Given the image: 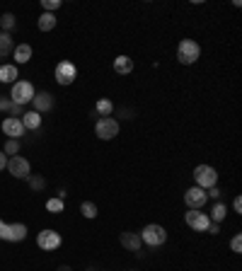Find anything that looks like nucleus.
<instances>
[{"label":"nucleus","mask_w":242,"mask_h":271,"mask_svg":"<svg viewBox=\"0 0 242 271\" xmlns=\"http://www.w3.org/2000/svg\"><path fill=\"white\" fill-rule=\"evenodd\" d=\"M37 244H39L41 249H46V252H54L61 247V235L56 230H41L37 235Z\"/></svg>","instance_id":"9d476101"},{"label":"nucleus","mask_w":242,"mask_h":271,"mask_svg":"<svg viewBox=\"0 0 242 271\" xmlns=\"http://www.w3.org/2000/svg\"><path fill=\"white\" fill-rule=\"evenodd\" d=\"M230 249H232L235 254H240V252H242V237H240V235H235V237L230 240Z\"/></svg>","instance_id":"cd10ccee"},{"label":"nucleus","mask_w":242,"mask_h":271,"mask_svg":"<svg viewBox=\"0 0 242 271\" xmlns=\"http://www.w3.org/2000/svg\"><path fill=\"white\" fill-rule=\"evenodd\" d=\"M20 121H22L25 128H32V131H34V128H39L41 126V114L39 111H27V114H22Z\"/></svg>","instance_id":"dca6fc26"},{"label":"nucleus","mask_w":242,"mask_h":271,"mask_svg":"<svg viewBox=\"0 0 242 271\" xmlns=\"http://www.w3.org/2000/svg\"><path fill=\"white\" fill-rule=\"evenodd\" d=\"M17 150H20V141H8L3 153H5V155H10V158H15V155H17Z\"/></svg>","instance_id":"a878e982"},{"label":"nucleus","mask_w":242,"mask_h":271,"mask_svg":"<svg viewBox=\"0 0 242 271\" xmlns=\"http://www.w3.org/2000/svg\"><path fill=\"white\" fill-rule=\"evenodd\" d=\"M15 78H20L17 75V66H13V63L0 66V82H15Z\"/></svg>","instance_id":"6ab92c4d"},{"label":"nucleus","mask_w":242,"mask_h":271,"mask_svg":"<svg viewBox=\"0 0 242 271\" xmlns=\"http://www.w3.org/2000/svg\"><path fill=\"white\" fill-rule=\"evenodd\" d=\"M0 27H3V32H8V29L15 27V15L13 13H5L3 17H0Z\"/></svg>","instance_id":"b1692460"},{"label":"nucleus","mask_w":242,"mask_h":271,"mask_svg":"<svg viewBox=\"0 0 242 271\" xmlns=\"http://www.w3.org/2000/svg\"><path fill=\"white\" fill-rule=\"evenodd\" d=\"M78 78V68L73 66L70 61H58L56 66V82L58 85H73Z\"/></svg>","instance_id":"0eeeda50"},{"label":"nucleus","mask_w":242,"mask_h":271,"mask_svg":"<svg viewBox=\"0 0 242 271\" xmlns=\"http://www.w3.org/2000/svg\"><path fill=\"white\" fill-rule=\"evenodd\" d=\"M46 211L61 213V211H63V199H49V201H46Z\"/></svg>","instance_id":"393cba45"},{"label":"nucleus","mask_w":242,"mask_h":271,"mask_svg":"<svg viewBox=\"0 0 242 271\" xmlns=\"http://www.w3.org/2000/svg\"><path fill=\"white\" fill-rule=\"evenodd\" d=\"M34 99V87H32V82L27 80H15L13 82V92H10V102L17 104V107H25Z\"/></svg>","instance_id":"f03ea898"},{"label":"nucleus","mask_w":242,"mask_h":271,"mask_svg":"<svg viewBox=\"0 0 242 271\" xmlns=\"http://www.w3.org/2000/svg\"><path fill=\"white\" fill-rule=\"evenodd\" d=\"M80 213H82L85 218H97V206H94L92 201H85V203L80 206Z\"/></svg>","instance_id":"5701e85b"},{"label":"nucleus","mask_w":242,"mask_h":271,"mask_svg":"<svg viewBox=\"0 0 242 271\" xmlns=\"http://www.w3.org/2000/svg\"><path fill=\"white\" fill-rule=\"evenodd\" d=\"M8 160H10V158H8V155L0 150V170H5V167H8Z\"/></svg>","instance_id":"2f4dec72"},{"label":"nucleus","mask_w":242,"mask_h":271,"mask_svg":"<svg viewBox=\"0 0 242 271\" xmlns=\"http://www.w3.org/2000/svg\"><path fill=\"white\" fill-rule=\"evenodd\" d=\"M13 51H15V46H13V37H10L8 32H0V58L10 56Z\"/></svg>","instance_id":"a211bd4d"},{"label":"nucleus","mask_w":242,"mask_h":271,"mask_svg":"<svg viewBox=\"0 0 242 271\" xmlns=\"http://www.w3.org/2000/svg\"><path fill=\"white\" fill-rule=\"evenodd\" d=\"M206 194H208L211 199H218V196H220V191H218V187H211V189L206 191Z\"/></svg>","instance_id":"473e14b6"},{"label":"nucleus","mask_w":242,"mask_h":271,"mask_svg":"<svg viewBox=\"0 0 242 271\" xmlns=\"http://www.w3.org/2000/svg\"><path fill=\"white\" fill-rule=\"evenodd\" d=\"M37 25H39L41 32H51V29L56 27V15L54 13H44L39 17V22H37Z\"/></svg>","instance_id":"412c9836"},{"label":"nucleus","mask_w":242,"mask_h":271,"mask_svg":"<svg viewBox=\"0 0 242 271\" xmlns=\"http://www.w3.org/2000/svg\"><path fill=\"white\" fill-rule=\"evenodd\" d=\"M131 70H134V61H131L129 56H116V58H114V73L129 75Z\"/></svg>","instance_id":"4468645a"},{"label":"nucleus","mask_w":242,"mask_h":271,"mask_svg":"<svg viewBox=\"0 0 242 271\" xmlns=\"http://www.w3.org/2000/svg\"><path fill=\"white\" fill-rule=\"evenodd\" d=\"M58 271H70V266H66V264H63V266H58Z\"/></svg>","instance_id":"f704fd0d"},{"label":"nucleus","mask_w":242,"mask_h":271,"mask_svg":"<svg viewBox=\"0 0 242 271\" xmlns=\"http://www.w3.org/2000/svg\"><path fill=\"white\" fill-rule=\"evenodd\" d=\"M8 172L13 177H17V179H27L29 175H32V167H29V160H25V158H20V155H15V158H10L8 160Z\"/></svg>","instance_id":"1a4fd4ad"},{"label":"nucleus","mask_w":242,"mask_h":271,"mask_svg":"<svg viewBox=\"0 0 242 271\" xmlns=\"http://www.w3.org/2000/svg\"><path fill=\"white\" fill-rule=\"evenodd\" d=\"M25 237H27V225L25 223H13V225L3 223L0 225V240H5V242H22Z\"/></svg>","instance_id":"423d86ee"},{"label":"nucleus","mask_w":242,"mask_h":271,"mask_svg":"<svg viewBox=\"0 0 242 271\" xmlns=\"http://www.w3.org/2000/svg\"><path fill=\"white\" fill-rule=\"evenodd\" d=\"M41 5H44V10H46V13H54V10L61 8V0H44Z\"/></svg>","instance_id":"bb28decb"},{"label":"nucleus","mask_w":242,"mask_h":271,"mask_svg":"<svg viewBox=\"0 0 242 271\" xmlns=\"http://www.w3.org/2000/svg\"><path fill=\"white\" fill-rule=\"evenodd\" d=\"M141 242H146L148 247H160V244L167 242V230L158 223H150L141 230Z\"/></svg>","instance_id":"7ed1b4c3"},{"label":"nucleus","mask_w":242,"mask_h":271,"mask_svg":"<svg viewBox=\"0 0 242 271\" xmlns=\"http://www.w3.org/2000/svg\"><path fill=\"white\" fill-rule=\"evenodd\" d=\"M232 208H235V213H242V199H240V196H235V201H232Z\"/></svg>","instance_id":"7c9ffc66"},{"label":"nucleus","mask_w":242,"mask_h":271,"mask_svg":"<svg viewBox=\"0 0 242 271\" xmlns=\"http://www.w3.org/2000/svg\"><path fill=\"white\" fill-rule=\"evenodd\" d=\"M94 133H97V138H102V141H111V138L119 136V121L111 119V116H102V119H97V123H94Z\"/></svg>","instance_id":"39448f33"},{"label":"nucleus","mask_w":242,"mask_h":271,"mask_svg":"<svg viewBox=\"0 0 242 271\" xmlns=\"http://www.w3.org/2000/svg\"><path fill=\"white\" fill-rule=\"evenodd\" d=\"M194 179H196V187H201L203 191H208L211 187L218 184V172H215V167H211V165H199V167L194 170Z\"/></svg>","instance_id":"20e7f679"},{"label":"nucleus","mask_w":242,"mask_h":271,"mask_svg":"<svg viewBox=\"0 0 242 271\" xmlns=\"http://www.w3.org/2000/svg\"><path fill=\"white\" fill-rule=\"evenodd\" d=\"M97 114H99V116H111V102H109V99H99V102H97Z\"/></svg>","instance_id":"4be33fe9"},{"label":"nucleus","mask_w":242,"mask_h":271,"mask_svg":"<svg viewBox=\"0 0 242 271\" xmlns=\"http://www.w3.org/2000/svg\"><path fill=\"white\" fill-rule=\"evenodd\" d=\"M184 201H187L189 208H201L203 203L208 201V194L201 189V187H191V189H187V194H184Z\"/></svg>","instance_id":"9b49d317"},{"label":"nucleus","mask_w":242,"mask_h":271,"mask_svg":"<svg viewBox=\"0 0 242 271\" xmlns=\"http://www.w3.org/2000/svg\"><path fill=\"white\" fill-rule=\"evenodd\" d=\"M32 102H34V111H39V114L54 109V97L49 95V92H34V99Z\"/></svg>","instance_id":"ddd939ff"},{"label":"nucleus","mask_w":242,"mask_h":271,"mask_svg":"<svg viewBox=\"0 0 242 271\" xmlns=\"http://www.w3.org/2000/svg\"><path fill=\"white\" fill-rule=\"evenodd\" d=\"M25 126H22V121L17 119V116H8L5 121H3V133L10 136V141H17L20 136H25Z\"/></svg>","instance_id":"f8f14e48"},{"label":"nucleus","mask_w":242,"mask_h":271,"mask_svg":"<svg viewBox=\"0 0 242 271\" xmlns=\"http://www.w3.org/2000/svg\"><path fill=\"white\" fill-rule=\"evenodd\" d=\"M208 232H211V235H218V232H220L218 223H211V225H208Z\"/></svg>","instance_id":"72a5a7b5"},{"label":"nucleus","mask_w":242,"mask_h":271,"mask_svg":"<svg viewBox=\"0 0 242 271\" xmlns=\"http://www.w3.org/2000/svg\"><path fill=\"white\" fill-rule=\"evenodd\" d=\"M225 216H228V206H225V203H215L213 208H211V213H208L211 223H220Z\"/></svg>","instance_id":"aec40b11"},{"label":"nucleus","mask_w":242,"mask_h":271,"mask_svg":"<svg viewBox=\"0 0 242 271\" xmlns=\"http://www.w3.org/2000/svg\"><path fill=\"white\" fill-rule=\"evenodd\" d=\"M189 228H194L196 232H206L208 230V225H211V218L208 213H201V211H196V208H189L187 216H184Z\"/></svg>","instance_id":"6e6552de"},{"label":"nucleus","mask_w":242,"mask_h":271,"mask_svg":"<svg viewBox=\"0 0 242 271\" xmlns=\"http://www.w3.org/2000/svg\"><path fill=\"white\" fill-rule=\"evenodd\" d=\"M13 102H10V99H3V97H0V109H3V111H5V109H8V111H13Z\"/></svg>","instance_id":"c756f323"},{"label":"nucleus","mask_w":242,"mask_h":271,"mask_svg":"<svg viewBox=\"0 0 242 271\" xmlns=\"http://www.w3.org/2000/svg\"><path fill=\"white\" fill-rule=\"evenodd\" d=\"M15 63H27L29 58H32V46L29 44H20V46H15Z\"/></svg>","instance_id":"f3484780"},{"label":"nucleus","mask_w":242,"mask_h":271,"mask_svg":"<svg viewBox=\"0 0 242 271\" xmlns=\"http://www.w3.org/2000/svg\"><path fill=\"white\" fill-rule=\"evenodd\" d=\"M0 225H3V220H0Z\"/></svg>","instance_id":"c9c22d12"},{"label":"nucleus","mask_w":242,"mask_h":271,"mask_svg":"<svg viewBox=\"0 0 242 271\" xmlns=\"http://www.w3.org/2000/svg\"><path fill=\"white\" fill-rule=\"evenodd\" d=\"M27 179H29V184H32V189H44V179H41V177H32V175H29Z\"/></svg>","instance_id":"c85d7f7f"},{"label":"nucleus","mask_w":242,"mask_h":271,"mask_svg":"<svg viewBox=\"0 0 242 271\" xmlns=\"http://www.w3.org/2000/svg\"><path fill=\"white\" fill-rule=\"evenodd\" d=\"M121 244L131 252H138L143 242H141V235H136V232H121Z\"/></svg>","instance_id":"2eb2a0df"},{"label":"nucleus","mask_w":242,"mask_h":271,"mask_svg":"<svg viewBox=\"0 0 242 271\" xmlns=\"http://www.w3.org/2000/svg\"><path fill=\"white\" fill-rule=\"evenodd\" d=\"M199 56H201V46H199L194 39H182L179 41V46H177V58H179L182 66H191V63H196Z\"/></svg>","instance_id":"f257e3e1"}]
</instances>
